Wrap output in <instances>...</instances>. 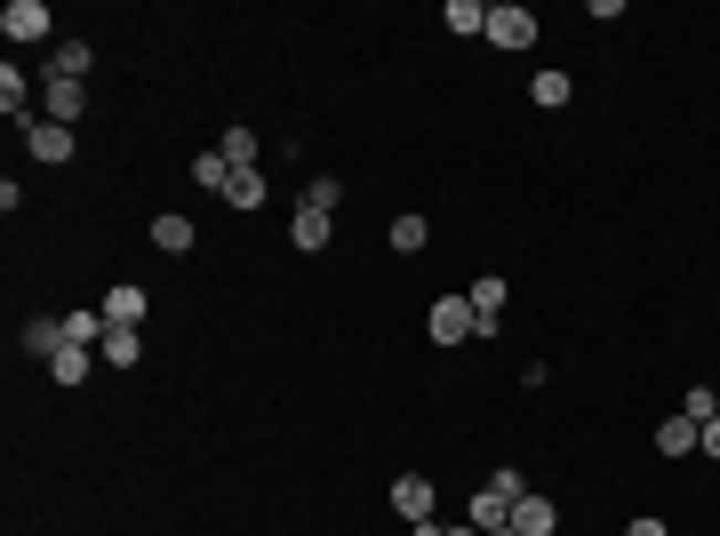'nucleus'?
<instances>
[{"label":"nucleus","instance_id":"f257e3e1","mask_svg":"<svg viewBox=\"0 0 720 536\" xmlns=\"http://www.w3.org/2000/svg\"><path fill=\"white\" fill-rule=\"evenodd\" d=\"M425 328H432V345H472L480 337V320H472L465 296H440V305L425 313Z\"/></svg>","mask_w":720,"mask_h":536},{"label":"nucleus","instance_id":"f03ea898","mask_svg":"<svg viewBox=\"0 0 720 536\" xmlns=\"http://www.w3.org/2000/svg\"><path fill=\"white\" fill-rule=\"evenodd\" d=\"M489 41L497 49H529L536 41V17L521 9V0H497V9H489Z\"/></svg>","mask_w":720,"mask_h":536},{"label":"nucleus","instance_id":"7ed1b4c3","mask_svg":"<svg viewBox=\"0 0 720 536\" xmlns=\"http://www.w3.org/2000/svg\"><path fill=\"white\" fill-rule=\"evenodd\" d=\"M465 305H472V320H480V337H497V328H504V281H497V273L465 281Z\"/></svg>","mask_w":720,"mask_h":536},{"label":"nucleus","instance_id":"20e7f679","mask_svg":"<svg viewBox=\"0 0 720 536\" xmlns=\"http://www.w3.org/2000/svg\"><path fill=\"white\" fill-rule=\"evenodd\" d=\"M81 113H88V88H81V81H41V120L73 128Z\"/></svg>","mask_w":720,"mask_h":536},{"label":"nucleus","instance_id":"39448f33","mask_svg":"<svg viewBox=\"0 0 720 536\" xmlns=\"http://www.w3.org/2000/svg\"><path fill=\"white\" fill-rule=\"evenodd\" d=\"M393 513H400L408 528L432 521V481H425V473H400V481H393Z\"/></svg>","mask_w":720,"mask_h":536},{"label":"nucleus","instance_id":"423d86ee","mask_svg":"<svg viewBox=\"0 0 720 536\" xmlns=\"http://www.w3.org/2000/svg\"><path fill=\"white\" fill-rule=\"evenodd\" d=\"M553 528H561L553 496H521V505H512V536H553Z\"/></svg>","mask_w":720,"mask_h":536},{"label":"nucleus","instance_id":"0eeeda50","mask_svg":"<svg viewBox=\"0 0 720 536\" xmlns=\"http://www.w3.org/2000/svg\"><path fill=\"white\" fill-rule=\"evenodd\" d=\"M0 32H9V41H49V9H41V0H9Z\"/></svg>","mask_w":720,"mask_h":536},{"label":"nucleus","instance_id":"6e6552de","mask_svg":"<svg viewBox=\"0 0 720 536\" xmlns=\"http://www.w3.org/2000/svg\"><path fill=\"white\" fill-rule=\"evenodd\" d=\"M24 145H32V160H49V169H56V160H73V128L32 120V128H24Z\"/></svg>","mask_w":720,"mask_h":536},{"label":"nucleus","instance_id":"1a4fd4ad","mask_svg":"<svg viewBox=\"0 0 720 536\" xmlns=\"http://www.w3.org/2000/svg\"><path fill=\"white\" fill-rule=\"evenodd\" d=\"M32 88H41V81H24L17 64H0V113H9V120H32Z\"/></svg>","mask_w":720,"mask_h":536},{"label":"nucleus","instance_id":"9d476101","mask_svg":"<svg viewBox=\"0 0 720 536\" xmlns=\"http://www.w3.org/2000/svg\"><path fill=\"white\" fill-rule=\"evenodd\" d=\"M88 64H96L88 41H56L49 49V81H88Z\"/></svg>","mask_w":720,"mask_h":536},{"label":"nucleus","instance_id":"9b49d317","mask_svg":"<svg viewBox=\"0 0 720 536\" xmlns=\"http://www.w3.org/2000/svg\"><path fill=\"white\" fill-rule=\"evenodd\" d=\"M105 320H113V328H136V320H145V288H136V281L105 288Z\"/></svg>","mask_w":720,"mask_h":536},{"label":"nucleus","instance_id":"f8f14e48","mask_svg":"<svg viewBox=\"0 0 720 536\" xmlns=\"http://www.w3.org/2000/svg\"><path fill=\"white\" fill-rule=\"evenodd\" d=\"M105 305H81V313H64V345H105Z\"/></svg>","mask_w":720,"mask_h":536},{"label":"nucleus","instance_id":"ddd939ff","mask_svg":"<svg viewBox=\"0 0 720 536\" xmlns=\"http://www.w3.org/2000/svg\"><path fill=\"white\" fill-rule=\"evenodd\" d=\"M529 96H536V105H544V113H561V105H568V96H576V81L561 73V64H544V73L529 81Z\"/></svg>","mask_w":720,"mask_h":536},{"label":"nucleus","instance_id":"4468645a","mask_svg":"<svg viewBox=\"0 0 720 536\" xmlns=\"http://www.w3.org/2000/svg\"><path fill=\"white\" fill-rule=\"evenodd\" d=\"M697 432H705L697 417H665V424H657V456H689V449H697Z\"/></svg>","mask_w":720,"mask_h":536},{"label":"nucleus","instance_id":"2eb2a0df","mask_svg":"<svg viewBox=\"0 0 720 536\" xmlns=\"http://www.w3.org/2000/svg\"><path fill=\"white\" fill-rule=\"evenodd\" d=\"M289 241H296L304 256H321V249H328V217H321V209H296V224H289Z\"/></svg>","mask_w":720,"mask_h":536},{"label":"nucleus","instance_id":"dca6fc26","mask_svg":"<svg viewBox=\"0 0 720 536\" xmlns=\"http://www.w3.org/2000/svg\"><path fill=\"white\" fill-rule=\"evenodd\" d=\"M96 353H105L113 368H136V360H145V337H136V328H105V345H96Z\"/></svg>","mask_w":720,"mask_h":536},{"label":"nucleus","instance_id":"f3484780","mask_svg":"<svg viewBox=\"0 0 720 536\" xmlns=\"http://www.w3.org/2000/svg\"><path fill=\"white\" fill-rule=\"evenodd\" d=\"M440 24H449V32H489V0H449Z\"/></svg>","mask_w":720,"mask_h":536},{"label":"nucleus","instance_id":"a211bd4d","mask_svg":"<svg viewBox=\"0 0 720 536\" xmlns=\"http://www.w3.org/2000/svg\"><path fill=\"white\" fill-rule=\"evenodd\" d=\"M153 241H160L168 256H185V249H192V217H153Z\"/></svg>","mask_w":720,"mask_h":536},{"label":"nucleus","instance_id":"6ab92c4d","mask_svg":"<svg viewBox=\"0 0 720 536\" xmlns=\"http://www.w3.org/2000/svg\"><path fill=\"white\" fill-rule=\"evenodd\" d=\"M24 353L56 360V353H64V320H32V328H24Z\"/></svg>","mask_w":720,"mask_h":536},{"label":"nucleus","instance_id":"aec40b11","mask_svg":"<svg viewBox=\"0 0 720 536\" xmlns=\"http://www.w3.org/2000/svg\"><path fill=\"white\" fill-rule=\"evenodd\" d=\"M232 169H257V128H225V145H217Z\"/></svg>","mask_w":720,"mask_h":536},{"label":"nucleus","instance_id":"412c9836","mask_svg":"<svg viewBox=\"0 0 720 536\" xmlns=\"http://www.w3.org/2000/svg\"><path fill=\"white\" fill-rule=\"evenodd\" d=\"M425 241H432V224H425V217H393V249H400V256H417Z\"/></svg>","mask_w":720,"mask_h":536},{"label":"nucleus","instance_id":"4be33fe9","mask_svg":"<svg viewBox=\"0 0 720 536\" xmlns=\"http://www.w3.org/2000/svg\"><path fill=\"white\" fill-rule=\"evenodd\" d=\"M49 377H56V385H81V377H88V345H64V353L49 360Z\"/></svg>","mask_w":720,"mask_h":536},{"label":"nucleus","instance_id":"5701e85b","mask_svg":"<svg viewBox=\"0 0 720 536\" xmlns=\"http://www.w3.org/2000/svg\"><path fill=\"white\" fill-rule=\"evenodd\" d=\"M225 200H232V209H257V200H264V177H257V169H232Z\"/></svg>","mask_w":720,"mask_h":536},{"label":"nucleus","instance_id":"b1692460","mask_svg":"<svg viewBox=\"0 0 720 536\" xmlns=\"http://www.w3.org/2000/svg\"><path fill=\"white\" fill-rule=\"evenodd\" d=\"M192 177L209 185V192H225V185H232V160H225V153H200V160H192Z\"/></svg>","mask_w":720,"mask_h":536},{"label":"nucleus","instance_id":"393cba45","mask_svg":"<svg viewBox=\"0 0 720 536\" xmlns=\"http://www.w3.org/2000/svg\"><path fill=\"white\" fill-rule=\"evenodd\" d=\"M680 417H697V424H712V417H720V400H712V385H689V400H680Z\"/></svg>","mask_w":720,"mask_h":536},{"label":"nucleus","instance_id":"a878e982","mask_svg":"<svg viewBox=\"0 0 720 536\" xmlns=\"http://www.w3.org/2000/svg\"><path fill=\"white\" fill-rule=\"evenodd\" d=\"M304 209L328 217V209H336V177H313V185H304Z\"/></svg>","mask_w":720,"mask_h":536},{"label":"nucleus","instance_id":"bb28decb","mask_svg":"<svg viewBox=\"0 0 720 536\" xmlns=\"http://www.w3.org/2000/svg\"><path fill=\"white\" fill-rule=\"evenodd\" d=\"M625 536H672V528H665V521H657V513H640V521H633V528H625Z\"/></svg>","mask_w":720,"mask_h":536},{"label":"nucleus","instance_id":"cd10ccee","mask_svg":"<svg viewBox=\"0 0 720 536\" xmlns=\"http://www.w3.org/2000/svg\"><path fill=\"white\" fill-rule=\"evenodd\" d=\"M697 449H705V456H712V464H720V417H712V424H705V432H697Z\"/></svg>","mask_w":720,"mask_h":536},{"label":"nucleus","instance_id":"c85d7f7f","mask_svg":"<svg viewBox=\"0 0 720 536\" xmlns=\"http://www.w3.org/2000/svg\"><path fill=\"white\" fill-rule=\"evenodd\" d=\"M408 536H449V528H440V521H417V528H408Z\"/></svg>","mask_w":720,"mask_h":536},{"label":"nucleus","instance_id":"c756f323","mask_svg":"<svg viewBox=\"0 0 720 536\" xmlns=\"http://www.w3.org/2000/svg\"><path fill=\"white\" fill-rule=\"evenodd\" d=\"M449 536H480V528H472V521H465V528H449Z\"/></svg>","mask_w":720,"mask_h":536}]
</instances>
